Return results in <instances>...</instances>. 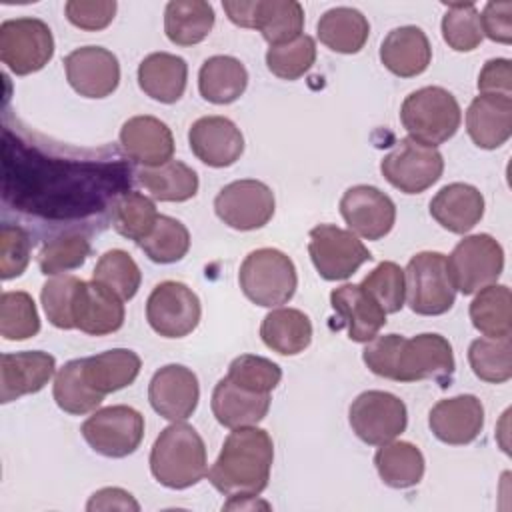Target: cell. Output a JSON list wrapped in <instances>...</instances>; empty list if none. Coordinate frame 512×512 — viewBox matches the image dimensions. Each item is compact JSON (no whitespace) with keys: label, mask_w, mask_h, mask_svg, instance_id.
<instances>
[{"label":"cell","mask_w":512,"mask_h":512,"mask_svg":"<svg viewBox=\"0 0 512 512\" xmlns=\"http://www.w3.org/2000/svg\"><path fill=\"white\" fill-rule=\"evenodd\" d=\"M158 216L160 214L154 202L148 196L134 190L122 194L112 206L114 230L120 236L134 240L136 244H140L154 230Z\"/></svg>","instance_id":"cell-39"},{"label":"cell","mask_w":512,"mask_h":512,"mask_svg":"<svg viewBox=\"0 0 512 512\" xmlns=\"http://www.w3.org/2000/svg\"><path fill=\"white\" fill-rule=\"evenodd\" d=\"M308 254L324 280H346L372 260L370 250L354 232L334 224H318L310 230Z\"/></svg>","instance_id":"cell-13"},{"label":"cell","mask_w":512,"mask_h":512,"mask_svg":"<svg viewBox=\"0 0 512 512\" xmlns=\"http://www.w3.org/2000/svg\"><path fill=\"white\" fill-rule=\"evenodd\" d=\"M92 280L104 284L122 300H132L140 288L142 272L126 250L114 248L100 256L94 266Z\"/></svg>","instance_id":"cell-42"},{"label":"cell","mask_w":512,"mask_h":512,"mask_svg":"<svg viewBox=\"0 0 512 512\" xmlns=\"http://www.w3.org/2000/svg\"><path fill=\"white\" fill-rule=\"evenodd\" d=\"M380 172L396 190L420 194L440 180L444 158L438 148L406 136L382 158Z\"/></svg>","instance_id":"cell-11"},{"label":"cell","mask_w":512,"mask_h":512,"mask_svg":"<svg viewBox=\"0 0 512 512\" xmlns=\"http://www.w3.org/2000/svg\"><path fill=\"white\" fill-rule=\"evenodd\" d=\"M352 432L370 446L392 442L406 430V404L384 390H366L358 394L348 410Z\"/></svg>","instance_id":"cell-12"},{"label":"cell","mask_w":512,"mask_h":512,"mask_svg":"<svg viewBox=\"0 0 512 512\" xmlns=\"http://www.w3.org/2000/svg\"><path fill=\"white\" fill-rule=\"evenodd\" d=\"M470 320L486 338H504L512 332V296L504 284H490L470 302Z\"/></svg>","instance_id":"cell-36"},{"label":"cell","mask_w":512,"mask_h":512,"mask_svg":"<svg viewBox=\"0 0 512 512\" xmlns=\"http://www.w3.org/2000/svg\"><path fill=\"white\" fill-rule=\"evenodd\" d=\"M360 286L382 306L386 314H396L402 310L406 300V280L404 270L396 262H380Z\"/></svg>","instance_id":"cell-47"},{"label":"cell","mask_w":512,"mask_h":512,"mask_svg":"<svg viewBox=\"0 0 512 512\" xmlns=\"http://www.w3.org/2000/svg\"><path fill=\"white\" fill-rule=\"evenodd\" d=\"M406 304L420 316H440L454 306L456 290L448 276L446 256L440 252H418L404 270Z\"/></svg>","instance_id":"cell-7"},{"label":"cell","mask_w":512,"mask_h":512,"mask_svg":"<svg viewBox=\"0 0 512 512\" xmlns=\"http://www.w3.org/2000/svg\"><path fill=\"white\" fill-rule=\"evenodd\" d=\"M138 246L152 262L172 264L186 256L190 248V232L180 220L160 214L154 230Z\"/></svg>","instance_id":"cell-41"},{"label":"cell","mask_w":512,"mask_h":512,"mask_svg":"<svg viewBox=\"0 0 512 512\" xmlns=\"http://www.w3.org/2000/svg\"><path fill=\"white\" fill-rule=\"evenodd\" d=\"M340 214L350 232L366 240L384 238L396 222V206L388 194L376 186H350L340 198Z\"/></svg>","instance_id":"cell-16"},{"label":"cell","mask_w":512,"mask_h":512,"mask_svg":"<svg viewBox=\"0 0 512 512\" xmlns=\"http://www.w3.org/2000/svg\"><path fill=\"white\" fill-rule=\"evenodd\" d=\"M480 94L512 96V70L508 58H492L478 74Z\"/></svg>","instance_id":"cell-53"},{"label":"cell","mask_w":512,"mask_h":512,"mask_svg":"<svg viewBox=\"0 0 512 512\" xmlns=\"http://www.w3.org/2000/svg\"><path fill=\"white\" fill-rule=\"evenodd\" d=\"M314 62L316 42L308 34H300L286 44L270 46L266 52L268 70L282 80H298L312 68Z\"/></svg>","instance_id":"cell-46"},{"label":"cell","mask_w":512,"mask_h":512,"mask_svg":"<svg viewBox=\"0 0 512 512\" xmlns=\"http://www.w3.org/2000/svg\"><path fill=\"white\" fill-rule=\"evenodd\" d=\"M454 290L464 296L496 284L504 270V250L490 234L464 236L446 258Z\"/></svg>","instance_id":"cell-6"},{"label":"cell","mask_w":512,"mask_h":512,"mask_svg":"<svg viewBox=\"0 0 512 512\" xmlns=\"http://www.w3.org/2000/svg\"><path fill=\"white\" fill-rule=\"evenodd\" d=\"M274 462V442L258 426L234 428L208 470L210 484L226 496H258L266 490Z\"/></svg>","instance_id":"cell-2"},{"label":"cell","mask_w":512,"mask_h":512,"mask_svg":"<svg viewBox=\"0 0 512 512\" xmlns=\"http://www.w3.org/2000/svg\"><path fill=\"white\" fill-rule=\"evenodd\" d=\"M248 86V72L244 64L226 54L210 56L202 62L198 72L200 96L212 104L236 102Z\"/></svg>","instance_id":"cell-31"},{"label":"cell","mask_w":512,"mask_h":512,"mask_svg":"<svg viewBox=\"0 0 512 512\" xmlns=\"http://www.w3.org/2000/svg\"><path fill=\"white\" fill-rule=\"evenodd\" d=\"M188 80V64L170 52L148 54L138 66L140 90L156 102L174 104L182 98Z\"/></svg>","instance_id":"cell-29"},{"label":"cell","mask_w":512,"mask_h":512,"mask_svg":"<svg viewBox=\"0 0 512 512\" xmlns=\"http://www.w3.org/2000/svg\"><path fill=\"white\" fill-rule=\"evenodd\" d=\"M226 376L246 390L270 394L280 384L282 370L276 362L264 356L240 354L230 362Z\"/></svg>","instance_id":"cell-48"},{"label":"cell","mask_w":512,"mask_h":512,"mask_svg":"<svg viewBox=\"0 0 512 512\" xmlns=\"http://www.w3.org/2000/svg\"><path fill=\"white\" fill-rule=\"evenodd\" d=\"M480 28L482 34L488 36L492 42L510 44L512 42V2H488L480 14Z\"/></svg>","instance_id":"cell-52"},{"label":"cell","mask_w":512,"mask_h":512,"mask_svg":"<svg viewBox=\"0 0 512 512\" xmlns=\"http://www.w3.org/2000/svg\"><path fill=\"white\" fill-rule=\"evenodd\" d=\"M120 146L124 154L144 168H156L172 160L174 136L156 116H132L120 128Z\"/></svg>","instance_id":"cell-23"},{"label":"cell","mask_w":512,"mask_h":512,"mask_svg":"<svg viewBox=\"0 0 512 512\" xmlns=\"http://www.w3.org/2000/svg\"><path fill=\"white\" fill-rule=\"evenodd\" d=\"M200 316L202 306L196 292L176 280L156 284L146 300V320L164 338L188 336L196 330Z\"/></svg>","instance_id":"cell-14"},{"label":"cell","mask_w":512,"mask_h":512,"mask_svg":"<svg viewBox=\"0 0 512 512\" xmlns=\"http://www.w3.org/2000/svg\"><path fill=\"white\" fill-rule=\"evenodd\" d=\"M148 400L162 418L184 422L194 414L200 400L198 378L182 364H166L154 372L148 384Z\"/></svg>","instance_id":"cell-18"},{"label":"cell","mask_w":512,"mask_h":512,"mask_svg":"<svg viewBox=\"0 0 512 512\" xmlns=\"http://www.w3.org/2000/svg\"><path fill=\"white\" fill-rule=\"evenodd\" d=\"M258 506L270 508L268 502H260L256 496H230V500L224 504L226 510H244V508L254 510V508H258Z\"/></svg>","instance_id":"cell-55"},{"label":"cell","mask_w":512,"mask_h":512,"mask_svg":"<svg viewBox=\"0 0 512 512\" xmlns=\"http://www.w3.org/2000/svg\"><path fill=\"white\" fill-rule=\"evenodd\" d=\"M32 242L24 228L4 224L0 230V276L10 280L20 276L30 262Z\"/></svg>","instance_id":"cell-50"},{"label":"cell","mask_w":512,"mask_h":512,"mask_svg":"<svg viewBox=\"0 0 512 512\" xmlns=\"http://www.w3.org/2000/svg\"><path fill=\"white\" fill-rule=\"evenodd\" d=\"M238 282L244 296L264 308H274L292 300L298 274L294 262L276 248L252 250L240 264Z\"/></svg>","instance_id":"cell-5"},{"label":"cell","mask_w":512,"mask_h":512,"mask_svg":"<svg viewBox=\"0 0 512 512\" xmlns=\"http://www.w3.org/2000/svg\"><path fill=\"white\" fill-rule=\"evenodd\" d=\"M40 332V316L32 296L24 290L2 292L0 336L4 340H28Z\"/></svg>","instance_id":"cell-43"},{"label":"cell","mask_w":512,"mask_h":512,"mask_svg":"<svg viewBox=\"0 0 512 512\" xmlns=\"http://www.w3.org/2000/svg\"><path fill=\"white\" fill-rule=\"evenodd\" d=\"M214 28V8L204 0H172L164 10V32L176 46L200 44Z\"/></svg>","instance_id":"cell-34"},{"label":"cell","mask_w":512,"mask_h":512,"mask_svg":"<svg viewBox=\"0 0 512 512\" xmlns=\"http://www.w3.org/2000/svg\"><path fill=\"white\" fill-rule=\"evenodd\" d=\"M400 120L414 140L436 148L458 132L462 110L454 94L446 88L424 86L404 98Z\"/></svg>","instance_id":"cell-4"},{"label":"cell","mask_w":512,"mask_h":512,"mask_svg":"<svg viewBox=\"0 0 512 512\" xmlns=\"http://www.w3.org/2000/svg\"><path fill=\"white\" fill-rule=\"evenodd\" d=\"M142 368V360L134 350L112 348L84 358L86 382L102 396L130 386Z\"/></svg>","instance_id":"cell-30"},{"label":"cell","mask_w":512,"mask_h":512,"mask_svg":"<svg viewBox=\"0 0 512 512\" xmlns=\"http://www.w3.org/2000/svg\"><path fill=\"white\" fill-rule=\"evenodd\" d=\"M150 472L166 488L184 490L208 474L202 436L186 422H172L152 444Z\"/></svg>","instance_id":"cell-3"},{"label":"cell","mask_w":512,"mask_h":512,"mask_svg":"<svg viewBox=\"0 0 512 512\" xmlns=\"http://www.w3.org/2000/svg\"><path fill=\"white\" fill-rule=\"evenodd\" d=\"M432 434L450 446H464L484 428V406L474 394H460L436 402L428 414Z\"/></svg>","instance_id":"cell-21"},{"label":"cell","mask_w":512,"mask_h":512,"mask_svg":"<svg viewBox=\"0 0 512 512\" xmlns=\"http://www.w3.org/2000/svg\"><path fill=\"white\" fill-rule=\"evenodd\" d=\"M52 394H54L58 408L68 414H74V416H82V414L98 410V406L104 400V396L98 394L86 382L84 358L70 360L58 370V374L54 378Z\"/></svg>","instance_id":"cell-38"},{"label":"cell","mask_w":512,"mask_h":512,"mask_svg":"<svg viewBox=\"0 0 512 512\" xmlns=\"http://www.w3.org/2000/svg\"><path fill=\"white\" fill-rule=\"evenodd\" d=\"M222 8L232 24L256 28L270 46L298 38L304 28V8L296 0H226Z\"/></svg>","instance_id":"cell-8"},{"label":"cell","mask_w":512,"mask_h":512,"mask_svg":"<svg viewBox=\"0 0 512 512\" xmlns=\"http://www.w3.org/2000/svg\"><path fill=\"white\" fill-rule=\"evenodd\" d=\"M78 284H80V278L72 274H58L46 280V284L42 286L40 298H42L46 318L50 320L52 326L60 330L76 328L72 318V300Z\"/></svg>","instance_id":"cell-49"},{"label":"cell","mask_w":512,"mask_h":512,"mask_svg":"<svg viewBox=\"0 0 512 512\" xmlns=\"http://www.w3.org/2000/svg\"><path fill=\"white\" fill-rule=\"evenodd\" d=\"M90 254V240L78 232H66L42 246L38 252L40 272L46 276H58L80 268Z\"/></svg>","instance_id":"cell-45"},{"label":"cell","mask_w":512,"mask_h":512,"mask_svg":"<svg viewBox=\"0 0 512 512\" xmlns=\"http://www.w3.org/2000/svg\"><path fill=\"white\" fill-rule=\"evenodd\" d=\"M88 446L106 458H124L138 450L144 438V416L126 404L94 410L80 428Z\"/></svg>","instance_id":"cell-10"},{"label":"cell","mask_w":512,"mask_h":512,"mask_svg":"<svg viewBox=\"0 0 512 512\" xmlns=\"http://www.w3.org/2000/svg\"><path fill=\"white\" fill-rule=\"evenodd\" d=\"M430 216L452 234L470 232L484 216L482 192L464 182H452L430 200Z\"/></svg>","instance_id":"cell-26"},{"label":"cell","mask_w":512,"mask_h":512,"mask_svg":"<svg viewBox=\"0 0 512 512\" xmlns=\"http://www.w3.org/2000/svg\"><path fill=\"white\" fill-rule=\"evenodd\" d=\"M276 200L270 186L260 180H234L214 198L216 216L234 230H256L266 226L274 216Z\"/></svg>","instance_id":"cell-15"},{"label":"cell","mask_w":512,"mask_h":512,"mask_svg":"<svg viewBox=\"0 0 512 512\" xmlns=\"http://www.w3.org/2000/svg\"><path fill=\"white\" fill-rule=\"evenodd\" d=\"M330 304L348 330V338L354 342H370L386 324V312L360 284L334 288Z\"/></svg>","instance_id":"cell-24"},{"label":"cell","mask_w":512,"mask_h":512,"mask_svg":"<svg viewBox=\"0 0 512 512\" xmlns=\"http://www.w3.org/2000/svg\"><path fill=\"white\" fill-rule=\"evenodd\" d=\"M424 456L412 442H386L374 454L380 480L390 488H412L424 476Z\"/></svg>","instance_id":"cell-35"},{"label":"cell","mask_w":512,"mask_h":512,"mask_svg":"<svg viewBox=\"0 0 512 512\" xmlns=\"http://www.w3.org/2000/svg\"><path fill=\"white\" fill-rule=\"evenodd\" d=\"M192 154L212 168L232 166L244 152L240 128L226 116L198 118L188 130Z\"/></svg>","instance_id":"cell-20"},{"label":"cell","mask_w":512,"mask_h":512,"mask_svg":"<svg viewBox=\"0 0 512 512\" xmlns=\"http://www.w3.org/2000/svg\"><path fill=\"white\" fill-rule=\"evenodd\" d=\"M442 38L456 52H472L480 46L484 34L474 2L446 4V14L442 16Z\"/></svg>","instance_id":"cell-44"},{"label":"cell","mask_w":512,"mask_h":512,"mask_svg":"<svg viewBox=\"0 0 512 512\" xmlns=\"http://www.w3.org/2000/svg\"><path fill=\"white\" fill-rule=\"evenodd\" d=\"M316 32L326 48L340 54H356L368 40L370 24L360 10L350 6H336L320 16Z\"/></svg>","instance_id":"cell-33"},{"label":"cell","mask_w":512,"mask_h":512,"mask_svg":"<svg viewBox=\"0 0 512 512\" xmlns=\"http://www.w3.org/2000/svg\"><path fill=\"white\" fill-rule=\"evenodd\" d=\"M468 362L476 378L502 384L512 376V344L504 338H476L468 348Z\"/></svg>","instance_id":"cell-40"},{"label":"cell","mask_w":512,"mask_h":512,"mask_svg":"<svg viewBox=\"0 0 512 512\" xmlns=\"http://www.w3.org/2000/svg\"><path fill=\"white\" fill-rule=\"evenodd\" d=\"M66 18L72 26L88 32L104 30L116 14L114 0H68L64 6Z\"/></svg>","instance_id":"cell-51"},{"label":"cell","mask_w":512,"mask_h":512,"mask_svg":"<svg viewBox=\"0 0 512 512\" xmlns=\"http://www.w3.org/2000/svg\"><path fill=\"white\" fill-rule=\"evenodd\" d=\"M380 60L386 70L400 78L422 74L430 60V40L418 26H400L386 34L380 44Z\"/></svg>","instance_id":"cell-28"},{"label":"cell","mask_w":512,"mask_h":512,"mask_svg":"<svg viewBox=\"0 0 512 512\" xmlns=\"http://www.w3.org/2000/svg\"><path fill=\"white\" fill-rule=\"evenodd\" d=\"M72 90L84 98H106L120 84V62L102 46H82L64 58Z\"/></svg>","instance_id":"cell-17"},{"label":"cell","mask_w":512,"mask_h":512,"mask_svg":"<svg viewBox=\"0 0 512 512\" xmlns=\"http://www.w3.org/2000/svg\"><path fill=\"white\" fill-rule=\"evenodd\" d=\"M466 130L478 148L506 144L512 134V96L478 94L466 110Z\"/></svg>","instance_id":"cell-25"},{"label":"cell","mask_w":512,"mask_h":512,"mask_svg":"<svg viewBox=\"0 0 512 512\" xmlns=\"http://www.w3.org/2000/svg\"><path fill=\"white\" fill-rule=\"evenodd\" d=\"M270 394H260L234 384L228 376L220 378L212 390V414L224 428L256 426L270 410Z\"/></svg>","instance_id":"cell-27"},{"label":"cell","mask_w":512,"mask_h":512,"mask_svg":"<svg viewBox=\"0 0 512 512\" xmlns=\"http://www.w3.org/2000/svg\"><path fill=\"white\" fill-rule=\"evenodd\" d=\"M138 182L160 202H186L198 192V174L180 160L138 170Z\"/></svg>","instance_id":"cell-37"},{"label":"cell","mask_w":512,"mask_h":512,"mask_svg":"<svg viewBox=\"0 0 512 512\" xmlns=\"http://www.w3.org/2000/svg\"><path fill=\"white\" fill-rule=\"evenodd\" d=\"M260 338L270 350L282 356H294L310 346L312 322L298 308H276L264 316Z\"/></svg>","instance_id":"cell-32"},{"label":"cell","mask_w":512,"mask_h":512,"mask_svg":"<svg viewBox=\"0 0 512 512\" xmlns=\"http://www.w3.org/2000/svg\"><path fill=\"white\" fill-rule=\"evenodd\" d=\"M124 300L96 280H80L72 300V318L90 336L112 334L124 324Z\"/></svg>","instance_id":"cell-19"},{"label":"cell","mask_w":512,"mask_h":512,"mask_svg":"<svg viewBox=\"0 0 512 512\" xmlns=\"http://www.w3.org/2000/svg\"><path fill=\"white\" fill-rule=\"evenodd\" d=\"M52 56L54 36L44 20L24 16L0 24V60L16 76L42 70Z\"/></svg>","instance_id":"cell-9"},{"label":"cell","mask_w":512,"mask_h":512,"mask_svg":"<svg viewBox=\"0 0 512 512\" xmlns=\"http://www.w3.org/2000/svg\"><path fill=\"white\" fill-rule=\"evenodd\" d=\"M56 360L42 350H24L0 356V402L40 392L54 376Z\"/></svg>","instance_id":"cell-22"},{"label":"cell","mask_w":512,"mask_h":512,"mask_svg":"<svg viewBox=\"0 0 512 512\" xmlns=\"http://www.w3.org/2000/svg\"><path fill=\"white\" fill-rule=\"evenodd\" d=\"M86 510H140V504L122 488H102L90 496Z\"/></svg>","instance_id":"cell-54"},{"label":"cell","mask_w":512,"mask_h":512,"mask_svg":"<svg viewBox=\"0 0 512 512\" xmlns=\"http://www.w3.org/2000/svg\"><path fill=\"white\" fill-rule=\"evenodd\" d=\"M370 372L394 382L434 380L442 388L454 374L452 344L436 332H424L412 338L400 334L374 336L362 352Z\"/></svg>","instance_id":"cell-1"}]
</instances>
